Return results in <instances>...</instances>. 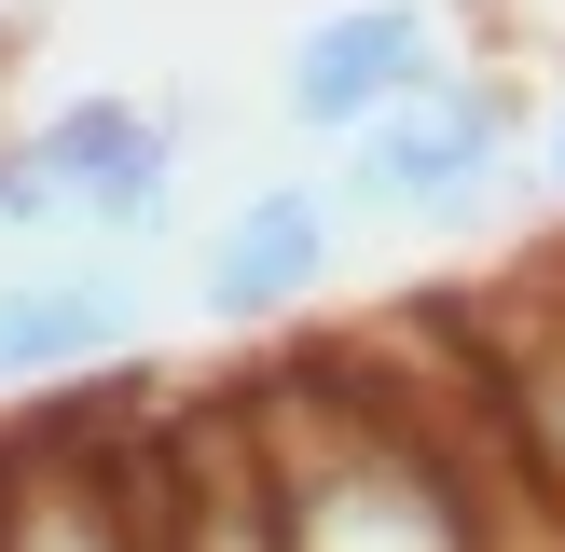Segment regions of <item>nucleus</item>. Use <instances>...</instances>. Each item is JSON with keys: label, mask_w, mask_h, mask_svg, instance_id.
Here are the masks:
<instances>
[{"label": "nucleus", "mask_w": 565, "mask_h": 552, "mask_svg": "<svg viewBox=\"0 0 565 552\" xmlns=\"http://www.w3.org/2000/svg\"><path fill=\"white\" fill-rule=\"evenodd\" d=\"M331 208L345 221H386V235H456V221H483L497 208V180H511V152H524V110L497 97V83H469V70H441L428 97H401L386 125H359V138H331Z\"/></svg>", "instance_id": "nucleus-1"}, {"label": "nucleus", "mask_w": 565, "mask_h": 552, "mask_svg": "<svg viewBox=\"0 0 565 552\" xmlns=\"http://www.w3.org/2000/svg\"><path fill=\"white\" fill-rule=\"evenodd\" d=\"M441 70H456V28H441L428 0H331V14H303V42L276 55V110H290L303 138H359L401 97H428Z\"/></svg>", "instance_id": "nucleus-2"}, {"label": "nucleus", "mask_w": 565, "mask_h": 552, "mask_svg": "<svg viewBox=\"0 0 565 552\" xmlns=\"http://www.w3.org/2000/svg\"><path fill=\"white\" fill-rule=\"evenodd\" d=\"M28 166L55 180V221H83V235H166L180 221V125H166L152 97H110V83H83V97H55L42 125H28Z\"/></svg>", "instance_id": "nucleus-3"}, {"label": "nucleus", "mask_w": 565, "mask_h": 552, "mask_svg": "<svg viewBox=\"0 0 565 552\" xmlns=\"http://www.w3.org/2000/svg\"><path fill=\"white\" fill-rule=\"evenodd\" d=\"M331 248H345L331 180H263V193L221 208L207 248H193V290H207V318H276V304H303L331 276Z\"/></svg>", "instance_id": "nucleus-4"}, {"label": "nucleus", "mask_w": 565, "mask_h": 552, "mask_svg": "<svg viewBox=\"0 0 565 552\" xmlns=\"http://www.w3.org/2000/svg\"><path fill=\"white\" fill-rule=\"evenodd\" d=\"M138 331V290L125 276H0V386H42V373H83Z\"/></svg>", "instance_id": "nucleus-5"}, {"label": "nucleus", "mask_w": 565, "mask_h": 552, "mask_svg": "<svg viewBox=\"0 0 565 552\" xmlns=\"http://www.w3.org/2000/svg\"><path fill=\"white\" fill-rule=\"evenodd\" d=\"M539 180H552V193H565V97H552V110H539Z\"/></svg>", "instance_id": "nucleus-6"}]
</instances>
